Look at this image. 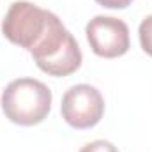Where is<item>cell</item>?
<instances>
[{"label": "cell", "instance_id": "6da1fadb", "mask_svg": "<svg viewBox=\"0 0 152 152\" xmlns=\"http://www.w3.org/2000/svg\"><path fill=\"white\" fill-rule=\"evenodd\" d=\"M51 90L36 78L12 80L2 92L0 104L4 115L18 126H36L51 110Z\"/></svg>", "mask_w": 152, "mask_h": 152}, {"label": "cell", "instance_id": "7a4b0ae2", "mask_svg": "<svg viewBox=\"0 0 152 152\" xmlns=\"http://www.w3.org/2000/svg\"><path fill=\"white\" fill-rule=\"evenodd\" d=\"M57 21L60 20L51 11L41 9L27 0H18L11 4L2 20V34L12 44H18L30 53L48 36Z\"/></svg>", "mask_w": 152, "mask_h": 152}, {"label": "cell", "instance_id": "3957f363", "mask_svg": "<svg viewBox=\"0 0 152 152\" xmlns=\"http://www.w3.org/2000/svg\"><path fill=\"white\" fill-rule=\"evenodd\" d=\"M41 71L51 76H69L80 69L83 55L73 34L58 21L30 51Z\"/></svg>", "mask_w": 152, "mask_h": 152}, {"label": "cell", "instance_id": "277c9868", "mask_svg": "<svg viewBox=\"0 0 152 152\" xmlns=\"http://www.w3.org/2000/svg\"><path fill=\"white\" fill-rule=\"evenodd\" d=\"M62 118L75 129L94 127L104 113V99L101 92L87 83L73 85L62 96L60 103Z\"/></svg>", "mask_w": 152, "mask_h": 152}, {"label": "cell", "instance_id": "5b68a950", "mask_svg": "<svg viewBox=\"0 0 152 152\" xmlns=\"http://www.w3.org/2000/svg\"><path fill=\"white\" fill-rule=\"evenodd\" d=\"M87 41L92 51L103 58H117L129 50V28L113 16H96L85 27Z\"/></svg>", "mask_w": 152, "mask_h": 152}, {"label": "cell", "instance_id": "8992f818", "mask_svg": "<svg viewBox=\"0 0 152 152\" xmlns=\"http://www.w3.org/2000/svg\"><path fill=\"white\" fill-rule=\"evenodd\" d=\"M138 36H140L142 50L152 57V14L142 20L140 28H138Z\"/></svg>", "mask_w": 152, "mask_h": 152}, {"label": "cell", "instance_id": "52a82bcc", "mask_svg": "<svg viewBox=\"0 0 152 152\" xmlns=\"http://www.w3.org/2000/svg\"><path fill=\"white\" fill-rule=\"evenodd\" d=\"M80 152H118V149L115 147L112 142H106V140H96V142H90V143L83 145Z\"/></svg>", "mask_w": 152, "mask_h": 152}, {"label": "cell", "instance_id": "ba28073f", "mask_svg": "<svg viewBox=\"0 0 152 152\" xmlns=\"http://www.w3.org/2000/svg\"><path fill=\"white\" fill-rule=\"evenodd\" d=\"M96 2L106 9H126L131 5L133 0H96Z\"/></svg>", "mask_w": 152, "mask_h": 152}]
</instances>
